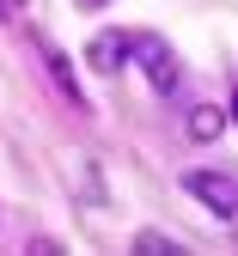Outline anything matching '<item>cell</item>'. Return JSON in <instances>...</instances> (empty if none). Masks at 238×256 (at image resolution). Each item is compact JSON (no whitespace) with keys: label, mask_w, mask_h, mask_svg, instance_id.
I'll list each match as a JSON object with an SVG mask.
<instances>
[{"label":"cell","mask_w":238,"mask_h":256,"mask_svg":"<svg viewBox=\"0 0 238 256\" xmlns=\"http://www.w3.org/2000/svg\"><path fill=\"white\" fill-rule=\"evenodd\" d=\"M128 55L141 61V74L153 80L159 98H171V92H177V55H171V43H165V37L141 30V37H128Z\"/></svg>","instance_id":"6da1fadb"},{"label":"cell","mask_w":238,"mask_h":256,"mask_svg":"<svg viewBox=\"0 0 238 256\" xmlns=\"http://www.w3.org/2000/svg\"><path fill=\"white\" fill-rule=\"evenodd\" d=\"M183 189H189L208 214L238 220V177H226V171H183Z\"/></svg>","instance_id":"7a4b0ae2"},{"label":"cell","mask_w":238,"mask_h":256,"mask_svg":"<svg viewBox=\"0 0 238 256\" xmlns=\"http://www.w3.org/2000/svg\"><path fill=\"white\" fill-rule=\"evenodd\" d=\"M37 55H43V68H49V80L61 86V98L86 110V98H80V74H74V61H67V55H61V49L49 43V37H37Z\"/></svg>","instance_id":"3957f363"},{"label":"cell","mask_w":238,"mask_h":256,"mask_svg":"<svg viewBox=\"0 0 238 256\" xmlns=\"http://www.w3.org/2000/svg\"><path fill=\"white\" fill-rule=\"evenodd\" d=\"M122 55H128V37H122V30H98L92 49H86V61H92L98 74H116V68H122Z\"/></svg>","instance_id":"277c9868"},{"label":"cell","mask_w":238,"mask_h":256,"mask_svg":"<svg viewBox=\"0 0 238 256\" xmlns=\"http://www.w3.org/2000/svg\"><path fill=\"white\" fill-rule=\"evenodd\" d=\"M220 128H226V110H220V104H195V110H189V134H195V140H214Z\"/></svg>","instance_id":"5b68a950"},{"label":"cell","mask_w":238,"mask_h":256,"mask_svg":"<svg viewBox=\"0 0 238 256\" xmlns=\"http://www.w3.org/2000/svg\"><path fill=\"white\" fill-rule=\"evenodd\" d=\"M134 250H153V256H177V244L165 238V232H141V238H134Z\"/></svg>","instance_id":"8992f818"},{"label":"cell","mask_w":238,"mask_h":256,"mask_svg":"<svg viewBox=\"0 0 238 256\" xmlns=\"http://www.w3.org/2000/svg\"><path fill=\"white\" fill-rule=\"evenodd\" d=\"M19 6H25V0H0V24H13V18H19Z\"/></svg>","instance_id":"52a82bcc"},{"label":"cell","mask_w":238,"mask_h":256,"mask_svg":"<svg viewBox=\"0 0 238 256\" xmlns=\"http://www.w3.org/2000/svg\"><path fill=\"white\" fill-rule=\"evenodd\" d=\"M232 122H238V98H232Z\"/></svg>","instance_id":"ba28073f"},{"label":"cell","mask_w":238,"mask_h":256,"mask_svg":"<svg viewBox=\"0 0 238 256\" xmlns=\"http://www.w3.org/2000/svg\"><path fill=\"white\" fill-rule=\"evenodd\" d=\"M86 6H98V0H86Z\"/></svg>","instance_id":"9c48e42d"}]
</instances>
